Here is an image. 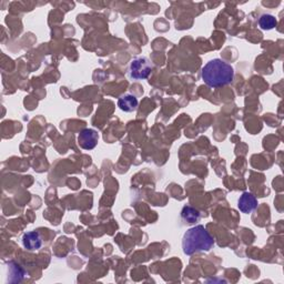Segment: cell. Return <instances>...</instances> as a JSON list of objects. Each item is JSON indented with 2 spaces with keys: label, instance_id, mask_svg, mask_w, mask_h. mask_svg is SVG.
<instances>
[{
  "label": "cell",
  "instance_id": "1",
  "mask_svg": "<svg viewBox=\"0 0 284 284\" xmlns=\"http://www.w3.org/2000/svg\"><path fill=\"white\" fill-rule=\"evenodd\" d=\"M202 79L209 87L218 88L229 85L234 79V70L222 59H212L202 68Z\"/></svg>",
  "mask_w": 284,
  "mask_h": 284
},
{
  "label": "cell",
  "instance_id": "2",
  "mask_svg": "<svg viewBox=\"0 0 284 284\" xmlns=\"http://www.w3.org/2000/svg\"><path fill=\"white\" fill-rule=\"evenodd\" d=\"M213 246V237L204 225H195L189 229L182 239V249L187 256H191L195 252L210 251Z\"/></svg>",
  "mask_w": 284,
  "mask_h": 284
},
{
  "label": "cell",
  "instance_id": "3",
  "mask_svg": "<svg viewBox=\"0 0 284 284\" xmlns=\"http://www.w3.org/2000/svg\"><path fill=\"white\" fill-rule=\"evenodd\" d=\"M152 70V65L147 57H138L131 61L130 77L136 80L147 79Z\"/></svg>",
  "mask_w": 284,
  "mask_h": 284
},
{
  "label": "cell",
  "instance_id": "4",
  "mask_svg": "<svg viewBox=\"0 0 284 284\" xmlns=\"http://www.w3.org/2000/svg\"><path fill=\"white\" fill-rule=\"evenodd\" d=\"M99 140L98 132L94 129H85L80 132L78 137V142L80 147L85 150H92L96 148Z\"/></svg>",
  "mask_w": 284,
  "mask_h": 284
},
{
  "label": "cell",
  "instance_id": "5",
  "mask_svg": "<svg viewBox=\"0 0 284 284\" xmlns=\"http://www.w3.org/2000/svg\"><path fill=\"white\" fill-rule=\"evenodd\" d=\"M22 245L29 251H37L43 247L42 235L37 231L27 232L22 236Z\"/></svg>",
  "mask_w": 284,
  "mask_h": 284
},
{
  "label": "cell",
  "instance_id": "6",
  "mask_svg": "<svg viewBox=\"0 0 284 284\" xmlns=\"http://www.w3.org/2000/svg\"><path fill=\"white\" fill-rule=\"evenodd\" d=\"M237 207L243 213H251L258 207V200L252 193L245 192L240 196Z\"/></svg>",
  "mask_w": 284,
  "mask_h": 284
},
{
  "label": "cell",
  "instance_id": "7",
  "mask_svg": "<svg viewBox=\"0 0 284 284\" xmlns=\"http://www.w3.org/2000/svg\"><path fill=\"white\" fill-rule=\"evenodd\" d=\"M138 99L133 95L123 96L118 100V107L125 112L135 111L138 107Z\"/></svg>",
  "mask_w": 284,
  "mask_h": 284
},
{
  "label": "cell",
  "instance_id": "8",
  "mask_svg": "<svg viewBox=\"0 0 284 284\" xmlns=\"http://www.w3.org/2000/svg\"><path fill=\"white\" fill-rule=\"evenodd\" d=\"M25 271L19 264L9 262V282H20L25 276Z\"/></svg>",
  "mask_w": 284,
  "mask_h": 284
},
{
  "label": "cell",
  "instance_id": "9",
  "mask_svg": "<svg viewBox=\"0 0 284 284\" xmlns=\"http://www.w3.org/2000/svg\"><path fill=\"white\" fill-rule=\"evenodd\" d=\"M181 218L183 221L187 223H194L198 222L200 219V212L198 210H195L192 207H184L181 211Z\"/></svg>",
  "mask_w": 284,
  "mask_h": 284
},
{
  "label": "cell",
  "instance_id": "10",
  "mask_svg": "<svg viewBox=\"0 0 284 284\" xmlns=\"http://www.w3.org/2000/svg\"><path fill=\"white\" fill-rule=\"evenodd\" d=\"M259 26L263 30H271L276 26V19L272 15H262L259 19Z\"/></svg>",
  "mask_w": 284,
  "mask_h": 284
}]
</instances>
